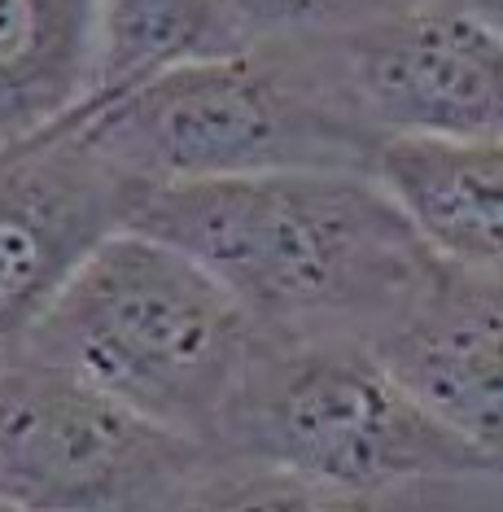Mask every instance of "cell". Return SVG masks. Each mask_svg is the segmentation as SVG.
<instances>
[{"label":"cell","instance_id":"obj_10","mask_svg":"<svg viewBox=\"0 0 503 512\" xmlns=\"http://www.w3.org/2000/svg\"><path fill=\"white\" fill-rule=\"evenodd\" d=\"M97 0H0V145L92 101Z\"/></svg>","mask_w":503,"mask_h":512},{"label":"cell","instance_id":"obj_4","mask_svg":"<svg viewBox=\"0 0 503 512\" xmlns=\"http://www.w3.org/2000/svg\"><path fill=\"white\" fill-rule=\"evenodd\" d=\"M84 136L132 184L368 171L377 149L324 106L280 44L175 66L88 114Z\"/></svg>","mask_w":503,"mask_h":512},{"label":"cell","instance_id":"obj_1","mask_svg":"<svg viewBox=\"0 0 503 512\" xmlns=\"http://www.w3.org/2000/svg\"><path fill=\"white\" fill-rule=\"evenodd\" d=\"M123 228L202 263L280 342H368L438 263L368 171L136 184Z\"/></svg>","mask_w":503,"mask_h":512},{"label":"cell","instance_id":"obj_2","mask_svg":"<svg viewBox=\"0 0 503 512\" xmlns=\"http://www.w3.org/2000/svg\"><path fill=\"white\" fill-rule=\"evenodd\" d=\"M210 447L289 473L324 512L499 508V456L416 407L359 337H254Z\"/></svg>","mask_w":503,"mask_h":512},{"label":"cell","instance_id":"obj_12","mask_svg":"<svg viewBox=\"0 0 503 512\" xmlns=\"http://www.w3.org/2000/svg\"><path fill=\"white\" fill-rule=\"evenodd\" d=\"M241 49L324 40L385 14L399 0H224Z\"/></svg>","mask_w":503,"mask_h":512},{"label":"cell","instance_id":"obj_5","mask_svg":"<svg viewBox=\"0 0 503 512\" xmlns=\"http://www.w3.org/2000/svg\"><path fill=\"white\" fill-rule=\"evenodd\" d=\"M219 451L62 368H0V512H202Z\"/></svg>","mask_w":503,"mask_h":512},{"label":"cell","instance_id":"obj_8","mask_svg":"<svg viewBox=\"0 0 503 512\" xmlns=\"http://www.w3.org/2000/svg\"><path fill=\"white\" fill-rule=\"evenodd\" d=\"M503 272L438 259L368 351L416 407L482 451L503 447Z\"/></svg>","mask_w":503,"mask_h":512},{"label":"cell","instance_id":"obj_6","mask_svg":"<svg viewBox=\"0 0 503 512\" xmlns=\"http://www.w3.org/2000/svg\"><path fill=\"white\" fill-rule=\"evenodd\" d=\"M503 5L399 0L324 40L280 44L350 127L381 136H503Z\"/></svg>","mask_w":503,"mask_h":512},{"label":"cell","instance_id":"obj_11","mask_svg":"<svg viewBox=\"0 0 503 512\" xmlns=\"http://www.w3.org/2000/svg\"><path fill=\"white\" fill-rule=\"evenodd\" d=\"M228 53H241V36L224 0H97L92 101L110 106L175 66Z\"/></svg>","mask_w":503,"mask_h":512},{"label":"cell","instance_id":"obj_3","mask_svg":"<svg viewBox=\"0 0 503 512\" xmlns=\"http://www.w3.org/2000/svg\"><path fill=\"white\" fill-rule=\"evenodd\" d=\"M254 324L202 263L114 228L27 333L18 359L62 368L149 421L210 442Z\"/></svg>","mask_w":503,"mask_h":512},{"label":"cell","instance_id":"obj_9","mask_svg":"<svg viewBox=\"0 0 503 512\" xmlns=\"http://www.w3.org/2000/svg\"><path fill=\"white\" fill-rule=\"evenodd\" d=\"M503 136H381L368 176L438 259L503 272Z\"/></svg>","mask_w":503,"mask_h":512},{"label":"cell","instance_id":"obj_7","mask_svg":"<svg viewBox=\"0 0 503 512\" xmlns=\"http://www.w3.org/2000/svg\"><path fill=\"white\" fill-rule=\"evenodd\" d=\"M97 101L27 141L0 145V368L92 250L123 228L136 184L84 136Z\"/></svg>","mask_w":503,"mask_h":512}]
</instances>
